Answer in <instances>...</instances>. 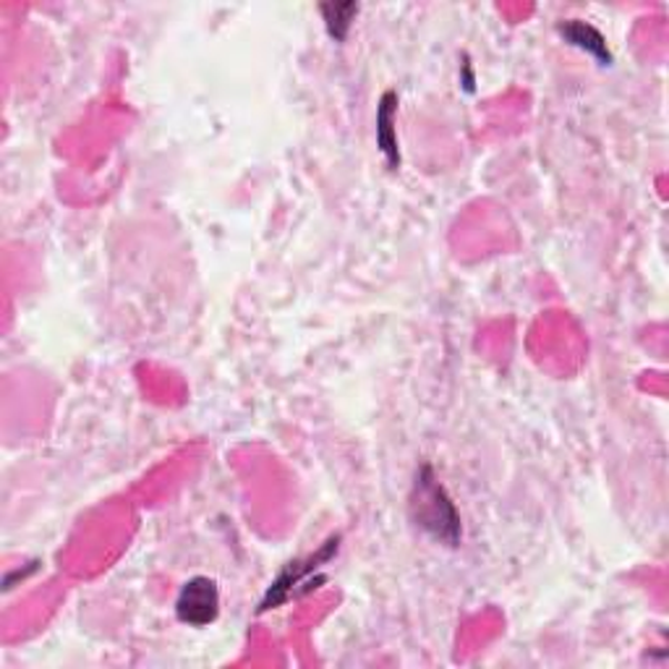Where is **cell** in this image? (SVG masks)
<instances>
[{
    "label": "cell",
    "mask_w": 669,
    "mask_h": 669,
    "mask_svg": "<svg viewBox=\"0 0 669 669\" xmlns=\"http://www.w3.org/2000/svg\"><path fill=\"white\" fill-rule=\"evenodd\" d=\"M411 518L427 537L440 541V545H460V537H463L460 516L450 495L437 481L432 466H421L419 473H416L411 489Z\"/></svg>",
    "instance_id": "1"
},
{
    "label": "cell",
    "mask_w": 669,
    "mask_h": 669,
    "mask_svg": "<svg viewBox=\"0 0 669 669\" xmlns=\"http://www.w3.org/2000/svg\"><path fill=\"white\" fill-rule=\"evenodd\" d=\"M220 612V591L218 583L207 576H197L186 581L178 591L176 615L183 626L207 628L210 622L218 620Z\"/></svg>",
    "instance_id": "2"
},
{
    "label": "cell",
    "mask_w": 669,
    "mask_h": 669,
    "mask_svg": "<svg viewBox=\"0 0 669 669\" xmlns=\"http://www.w3.org/2000/svg\"><path fill=\"white\" fill-rule=\"evenodd\" d=\"M338 552V539H330L327 545L319 549L317 555H311L309 560L301 562H291L286 570L280 572V578L270 586V591H267V597L262 599V612L264 609H274L280 605H286L288 599L296 597L303 583H309V578L314 576V570L319 565L330 562V557Z\"/></svg>",
    "instance_id": "3"
},
{
    "label": "cell",
    "mask_w": 669,
    "mask_h": 669,
    "mask_svg": "<svg viewBox=\"0 0 669 669\" xmlns=\"http://www.w3.org/2000/svg\"><path fill=\"white\" fill-rule=\"evenodd\" d=\"M557 32H560L562 40L572 44V48L583 50V53L597 58L601 66L612 63V53H609L605 34H601L597 27L586 24V21H581V19H570V21H565V24H560Z\"/></svg>",
    "instance_id": "4"
},
{
    "label": "cell",
    "mask_w": 669,
    "mask_h": 669,
    "mask_svg": "<svg viewBox=\"0 0 669 669\" xmlns=\"http://www.w3.org/2000/svg\"><path fill=\"white\" fill-rule=\"evenodd\" d=\"M396 113H398V94L385 92L377 108V147L390 162L392 170L400 168V150L396 133Z\"/></svg>",
    "instance_id": "5"
},
{
    "label": "cell",
    "mask_w": 669,
    "mask_h": 669,
    "mask_svg": "<svg viewBox=\"0 0 669 669\" xmlns=\"http://www.w3.org/2000/svg\"><path fill=\"white\" fill-rule=\"evenodd\" d=\"M319 11H322L327 32H330L332 40L343 42L348 32H351L356 13H359V3H324L319 6Z\"/></svg>",
    "instance_id": "6"
}]
</instances>
